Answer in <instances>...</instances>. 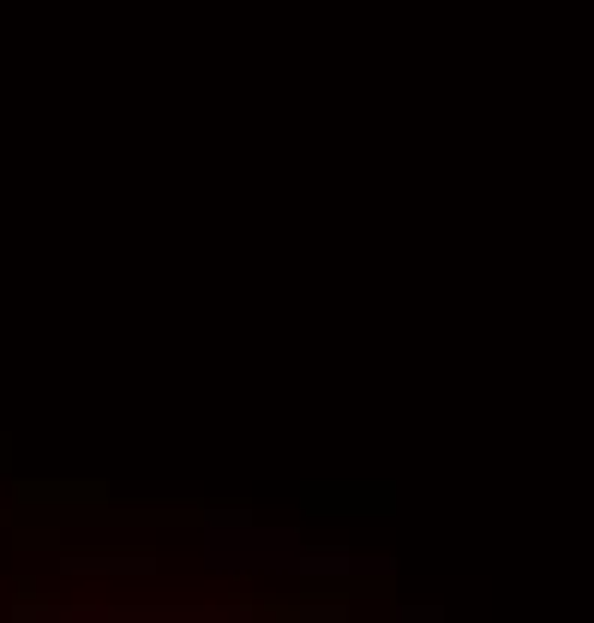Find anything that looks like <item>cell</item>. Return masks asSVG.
Returning a JSON list of instances; mask_svg holds the SVG:
<instances>
[{"mask_svg":"<svg viewBox=\"0 0 594 623\" xmlns=\"http://www.w3.org/2000/svg\"><path fill=\"white\" fill-rule=\"evenodd\" d=\"M72 576H145L150 557H67Z\"/></svg>","mask_w":594,"mask_h":623,"instance_id":"cell-1","label":"cell"}]
</instances>
